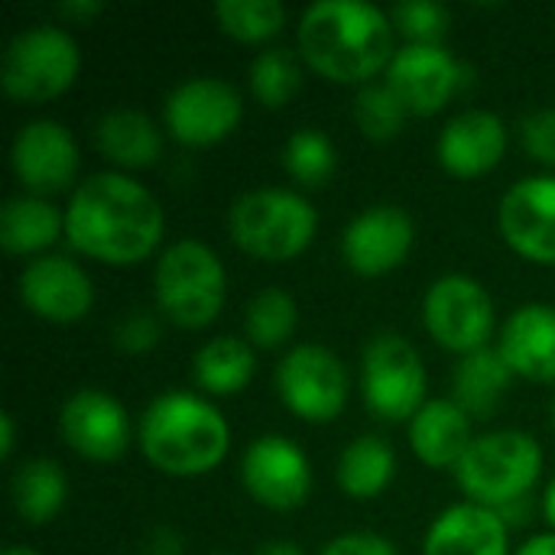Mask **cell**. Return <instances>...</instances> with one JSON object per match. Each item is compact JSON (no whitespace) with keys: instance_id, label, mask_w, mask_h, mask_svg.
<instances>
[{"instance_id":"9c48e42d","label":"cell","mask_w":555,"mask_h":555,"mask_svg":"<svg viewBox=\"0 0 555 555\" xmlns=\"http://www.w3.org/2000/svg\"><path fill=\"white\" fill-rule=\"evenodd\" d=\"M423 319L429 335L442 348L475 354L488 348V338L494 332V302L478 280L449 273L429 286Z\"/></svg>"},{"instance_id":"7402d4cb","label":"cell","mask_w":555,"mask_h":555,"mask_svg":"<svg viewBox=\"0 0 555 555\" xmlns=\"http://www.w3.org/2000/svg\"><path fill=\"white\" fill-rule=\"evenodd\" d=\"M472 442V420L455 400H429L410 420V446L429 468H455Z\"/></svg>"},{"instance_id":"d4e9b609","label":"cell","mask_w":555,"mask_h":555,"mask_svg":"<svg viewBox=\"0 0 555 555\" xmlns=\"http://www.w3.org/2000/svg\"><path fill=\"white\" fill-rule=\"evenodd\" d=\"M511 380L514 371L501 351L481 348L475 354H465V361L455 371V403L468 416H488L501 403Z\"/></svg>"},{"instance_id":"836d02e7","label":"cell","mask_w":555,"mask_h":555,"mask_svg":"<svg viewBox=\"0 0 555 555\" xmlns=\"http://www.w3.org/2000/svg\"><path fill=\"white\" fill-rule=\"evenodd\" d=\"M390 20L410 42H439L449 29V10L436 0H403L390 10Z\"/></svg>"},{"instance_id":"1f68e13d","label":"cell","mask_w":555,"mask_h":555,"mask_svg":"<svg viewBox=\"0 0 555 555\" xmlns=\"http://www.w3.org/2000/svg\"><path fill=\"white\" fill-rule=\"evenodd\" d=\"M335 146L322 130L302 127L283 146V166L302 185H322L335 172Z\"/></svg>"},{"instance_id":"83f0119b","label":"cell","mask_w":555,"mask_h":555,"mask_svg":"<svg viewBox=\"0 0 555 555\" xmlns=\"http://www.w3.org/2000/svg\"><path fill=\"white\" fill-rule=\"evenodd\" d=\"M254 377V351L247 341L221 335L198 348L195 354V384L215 397L241 393Z\"/></svg>"},{"instance_id":"ac0fdd59","label":"cell","mask_w":555,"mask_h":555,"mask_svg":"<svg viewBox=\"0 0 555 555\" xmlns=\"http://www.w3.org/2000/svg\"><path fill=\"white\" fill-rule=\"evenodd\" d=\"M498 218L517 254L555 263V176H530L507 189Z\"/></svg>"},{"instance_id":"7a4b0ae2","label":"cell","mask_w":555,"mask_h":555,"mask_svg":"<svg viewBox=\"0 0 555 555\" xmlns=\"http://www.w3.org/2000/svg\"><path fill=\"white\" fill-rule=\"evenodd\" d=\"M302 59L332 81H364L393 62L390 16L367 0H315L299 20Z\"/></svg>"},{"instance_id":"52a82bcc","label":"cell","mask_w":555,"mask_h":555,"mask_svg":"<svg viewBox=\"0 0 555 555\" xmlns=\"http://www.w3.org/2000/svg\"><path fill=\"white\" fill-rule=\"evenodd\" d=\"M81 68L78 42L49 23L29 26L10 39L3 49L0 85L10 98L39 104L62 94Z\"/></svg>"},{"instance_id":"d6986e66","label":"cell","mask_w":555,"mask_h":555,"mask_svg":"<svg viewBox=\"0 0 555 555\" xmlns=\"http://www.w3.org/2000/svg\"><path fill=\"white\" fill-rule=\"evenodd\" d=\"M439 163L462 179H475L491 172L504 150H507V130L504 120L491 111H462L452 117L439 137Z\"/></svg>"},{"instance_id":"f1b7e54d","label":"cell","mask_w":555,"mask_h":555,"mask_svg":"<svg viewBox=\"0 0 555 555\" xmlns=\"http://www.w3.org/2000/svg\"><path fill=\"white\" fill-rule=\"evenodd\" d=\"M244 325H247V338L257 348L283 345L296 328V302H293V296L286 289H280V286L260 289L247 306Z\"/></svg>"},{"instance_id":"f35d334b","label":"cell","mask_w":555,"mask_h":555,"mask_svg":"<svg viewBox=\"0 0 555 555\" xmlns=\"http://www.w3.org/2000/svg\"><path fill=\"white\" fill-rule=\"evenodd\" d=\"M498 514H501L504 524H527V517H530V501L520 498V501H514V504L498 507Z\"/></svg>"},{"instance_id":"e0dca14e","label":"cell","mask_w":555,"mask_h":555,"mask_svg":"<svg viewBox=\"0 0 555 555\" xmlns=\"http://www.w3.org/2000/svg\"><path fill=\"white\" fill-rule=\"evenodd\" d=\"M20 299L39 319L49 322H78L94 302L88 273L59 254H42L29 260L20 273Z\"/></svg>"},{"instance_id":"9a60e30c","label":"cell","mask_w":555,"mask_h":555,"mask_svg":"<svg viewBox=\"0 0 555 555\" xmlns=\"http://www.w3.org/2000/svg\"><path fill=\"white\" fill-rule=\"evenodd\" d=\"M413 218L397 205H374L361 211L341 234V254L361 276H380L400 267L413 247Z\"/></svg>"},{"instance_id":"e575fe53","label":"cell","mask_w":555,"mask_h":555,"mask_svg":"<svg viewBox=\"0 0 555 555\" xmlns=\"http://www.w3.org/2000/svg\"><path fill=\"white\" fill-rule=\"evenodd\" d=\"M114 341L120 351H130V354H140V351H150L156 341H159V322L153 319V312L146 309H133L127 312L117 328H114Z\"/></svg>"},{"instance_id":"b9f144b4","label":"cell","mask_w":555,"mask_h":555,"mask_svg":"<svg viewBox=\"0 0 555 555\" xmlns=\"http://www.w3.org/2000/svg\"><path fill=\"white\" fill-rule=\"evenodd\" d=\"M13 452V416L3 413L0 416V459H10Z\"/></svg>"},{"instance_id":"ab89813d","label":"cell","mask_w":555,"mask_h":555,"mask_svg":"<svg viewBox=\"0 0 555 555\" xmlns=\"http://www.w3.org/2000/svg\"><path fill=\"white\" fill-rule=\"evenodd\" d=\"M59 10H62L65 16H78V20H85V16L101 13V3H98V0H65Z\"/></svg>"},{"instance_id":"8992f818","label":"cell","mask_w":555,"mask_h":555,"mask_svg":"<svg viewBox=\"0 0 555 555\" xmlns=\"http://www.w3.org/2000/svg\"><path fill=\"white\" fill-rule=\"evenodd\" d=\"M153 286L166 319L182 328H202L215 322L224 306V267L202 241L169 244L156 260Z\"/></svg>"},{"instance_id":"44dd1931","label":"cell","mask_w":555,"mask_h":555,"mask_svg":"<svg viewBox=\"0 0 555 555\" xmlns=\"http://www.w3.org/2000/svg\"><path fill=\"white\" fill-rule=\"evenodd\" d=\"M423 555H507V524L481 504H455L436 517Z\"/></svg>"},{"instance_id":"f546056e","label":"cell","mask_w":555,"mask_h":555,"mask_svg":"<svg viewBox=\"0 0 555 555\" xmlns=\"http://www.w3.org/2000/svg\"><path fill=\"white\" fill-rule=\"evenodd\" d=\"M215 16L221 29L234 39L257 42L270 39L286 23V7L280 0H218Z\"/></svg>"},{"instance_id":"8fae6325","label":"cell","mask_w":555,"mask_h":555,"mask_svg":"<svg viewBox=\"0 0 555 555\" xmlns=\"http://www.w3.org/2000/svg\"><path fill=\"white\" fill-rule=\"evenodd\" d=\"M163 114H166V127L176 140H182L189 146H208L237 127L244 104L231 81L202 75V78H189L179 88H172Z\"/></svg>"},{"instance_id":"60d3db41","label":"cell","mask_w":555,"mask_h":555,"mask_svg":"<svg viewBox=\"0 0 555 555\" xmlns=\"http://www.w3.org/2000/svg\"><path fill=\"white\" fill-rule=\"evenodd\" d=\"M517 555H555V533H540L527 546H520Z\"/></svg>"},{"instance_id":"7bdbcfd3","label":"cell","mask_w":555,"mask_h":555,"mask_svg":"<svg viewBox=\"0 0 555 555\" xmlns=\"http://www.w3.org/2000/svg\"><path fill=\"white\" fill-rule=\"evenodd\" d=\"M257 555H306L296 543H289V540H270V543H263Z\"/></svg>"},{"instance_id":"2e32d148","label":"cell","mask_w":555,"mask_h":555,"mask_svg":"<svg viewBox=\"0 0 555 555\" xmlns=\"http://www.w3.org/2000/svg\"><path fill=\"white\" fill-rule=\"evenodd\" d=\"M59 426L65 442L94 462H114L130 446L127 410L111 393L94 387H85L65 400L59 413Z\"/></svg>"},{"instance_id":"30bf717a","label":"cell","mask_w":555,"mask_h":555,"mask_svg":"<svg viewBox=\"0 0 555 555\" xmlns=\"http://www.w3.org/2000/svg\"><path fill=\"white\" fill-rule=\"evenodd\" d=\"M276 390L296 416L309 423H328L345 410L348 371L341 358L332 354L328 348L299 345L280 361Z\"/></svg>"},{"instance_id":"ffe728a7","label":"cell","mask_w":555,"mask_h":555,"mask_svg":"<svg viewBox=\"0 0 555 555\" xmlns=\"http://www.w3.org/2000/svg\"><path fill=\"white\" fill-rule=\"evenodd\" d=\"M498 351L514 374L555 384V309L543 302L520 306L501 332Z\"/></svg>"},{"instance_id":"7c38bea8","label":"cell","mask_w":555,"mask_h":555,"mask_svg":"<svg viewBox=\"0 0 555 555\" xmlns=\"http://www.w3.org/2000/svg\"><path fill=\"white\" fill-rule=\"evenodd\" d=\"M468 81V68L442 42H410L387 65V85L410 114H436Z\"/></svg>"},{"instance_id":"8d00e7d4","label":"cell","mask_w":555,"mask_h":555,"mask_svg":"<svg viewBox=\"0 0 555 555\" xmlns=\"http://www.w3.org/2000/svg\"><path fill=\"white\" fill-rule=\"evenodd\" d=\"M319 555H397V546L377 533H345L332 540Z\"/></svg>"},{"instance_id":"277c9868","label":"cell","mask_w":555,"mask_h":555,"mask_svg":"<svg viewBox=\"0 0 555 555\" xmlns=\"http://www.w3.org/2000/svg\"><path fill=\"white\" fill-rule=\"evenodd\" d=\"M543 472V449L533 436L517 429H501L478 436L462 462L455 465V478L472 504L504 507L530 494Z\"/></svg>"},{"instance_id":"d590c367","label":"cell","mask_w":555,"mask_h":555,"mask_svg":"<svg viewBox=\"0 0 555 555\" xmlns=\"http://www.w3.org/2000/svg\"><path fill=\"white\" fill-rule=\"evenodd\" d=\"M524 146L533 159L555 166V107H540L524 117L520 124Z\"/></svg>"},{"instance_id":"bcb514c9","label":"cell","mask_w":555,"mask_h":555,"mask_svg":"<svg viewBox=\"0 0 555 555\" xmlns=\"http://www.w3.org/2000/svg\"><path fill=\"white\" fill-rule=\"evenodd\" d=\"M553 423H555V403H553Z\"/></svg>"},{"instance_id":"ee69618b","label":"cell","mask_w":555,"mask_h":555,"mask_svg":"<svg viewBox=\"0 0 555 555\" xmlns=\"http://www.w3.org/2000/svg\"><path fill=\"white\" fill-rule=\"evenodd\" d=\"M543 511H546V520L553 524V530H555V478L550 481V488H546V501H543Z\"/></svg>"},{"instance_id":"5b68a950","label":"cell","mask_w":555,"mask_h":555,"mask_svg":"<svg viewBox=\"0 0 555 555\" xmlns=\"http://www.w3.org/2000/svg\"><path fill=\"white\" fill-rule=\"evenodd\" d=\"M319 228V215L299 192L254 189L244 192L228 211L234 244L260 260H289L302 254Z\"/></svg>"},{"instance_id":"484cf974","label":"cell","mask_w":555,"mask_h":555,"mask_svg":"<svg viewBox=\"0 0 555 555\" xmlns=\"http://www.w3.org/2000/svg\"><path fill=\"white\" fill-rule=\"evenodd\" d=\"M397 472V455L380 436H361L354 439L341 459H338V485L354 501L377 498Z\"/></svg>"},{"instance_id":"603a6c76","label":"cell","mask_w":555,"mask_h":555,"mask_svg":"<svg viewBox=\"0 0 555 555\" xmlns=\"http://www.w3.org/2000/svg\"><path fill=\"white\" fill-rule=\"evenodd\" d=\"M98 150L127 169L153 166L163 153V133L156 130L153 117L137 107H117L107 111L94 127Z\"/></svg>"},{"instance_id":"6da1fadb","label":"cell","mask_w":555,"mask_h":555,"mask_svg":"<svg viewBox=\"0 0 555 555\" xmlns=\"http://www.w3.org/2000/svg\"><path fill=\"white\" fill-rule=\"evenodd\" d=\"M65 237L75 250L104 263H137L163 237V208L156 195L124 172L85 179L65 208Z\"/></svg>"},{"instance_id":"3957f363","label":"cell","mask_w":555,"mask_h":555,"mask_svg":"<svg viewBox=\"0 0 555 555\" xmlns=\"http://www.w3.org/2000/svg\"><path fill=\"white\" fill-rule=\"evenodd\" d=\"M140 449L166 475H205L228 455V423L208 400L172 390L143 410Z\"/></svg>"},{"instance_id":"f6af8a7d","label":"cell","mask_w":555,"mask_h":555,"mask_svg":"<svg viewBox=\"0 0 555 555\" xmlns=\"http://www.w3.org/2000/svg\"><path fill=\"white\" fill-rule=\"evenodd\" d=\"M0 555H39L36 550H29V546H7Z\"/></svg>"},{"instance_id":"d6a6232c","label":"cell","mask_w":555,"mask_h":555,"mask_svg":"<svg viewBox=\"0 0 555 555\" xmlns=\"http://www.w3.org/2000/svg\"><path fill=\"white\" fill-rule=\"evenodd\" d=\"M410 111L393 94L390 85H364L354 98V120L364 137L371 140H390L403 130Z\"/></svg>"},{"instance_id":"cb8c5ba5","label":"cell","mask_w":555,"mask_h":555,"mask_svg":"<svg viewBox=\"0 0 555 555\" xmlns=\"http://www.w3.org/2000/svg\"><path fill=\"white\" fill-rule=\"evenodd\" d=\"M65 234V215L39 195H13L0 208V244L7 254L46 250Z\"/></svg>"},{"instance_id":"4fadbf2b","label":"cell","mask_w":555,"mask_h":555,"mask_svg":"<svg viewBox=\"0 0 555 555\" xmlns=\"http://www.w3.org/2000/svg\"><path fill=\"white\" fill-rule=\"evenodd\" d=\"M241 478L250 498L273 511H293L312 491L309 459L286 436L254 439L241 459Z\"/></svg>"},{"instance_id":"ba28073f","label":"cell","mask_w":555,"mask_h":555,"mask_svg":"<svg viewBox=\"0 0 555 555\" xmlns=\"http://www.w3.org/2000/svg\"><path fill=\"white\" fill-rule=\"evenodd\" d=\"M361 387L371 413H377L380 420H413L423 410L426 393V367L420 361V351L403 335L380 332L364 348Z\"/></svg>"},{"instance_id":"5bb4252c","label":"cell","mask_w":555,"mask_h":555,"mask_svg":"<svg viewBox=\"0 0 555 555\" xmlns=\"http://www.w3.org/2000/svg\"><path fill=\"white\" fill-rule=\"evenodd\" d=\"M13 172L33 195H52L75 182L78 146L72 130L59 120H29L16 130L10 146Z\"/></svg>"},{"instance_id":"4dcf8cb0","label":"cell","mask_w":555,"mask_h":555,"mask_svg":"<svg viewBox=\"0 0 555 555\" xmlns=\"http://www.w3.org/2000/svg\"><path fill=\"white\" fill-rule=\"evenodd\" d=\"M302 81V68L289 49H267L250 62V91L260 104L280 107L286 104Z\"/></svg>"},{"instance_id":"74e56055","label":"cell","mask_w":555,"mask_h":555,"mask_svg":"<svg viewBox=\"0 0 555 555\" xmlns=\"http://www.w3.org/2000/svg\"><path fill=\"white\" fill-rule=\"evenodd\" d=\"M150 555H182V540L172 530H156L150 540Z\"/></svg>"},{"instance_id":"4316f807","label":"cell","mask_w":555,"mask_h":555,"mask_svg":"<svg viewBox=\"0 0 555 555\" xmlns=\"http://www.w3.org/2000/svg\"><path fill=\"white\" fill-rule=\"evenodd\" d=\"M65 475L52 459H29L13 472L10 498L16 514L26 524H46L52 520L65 504Z\"/></svg>"}]
</instances>
